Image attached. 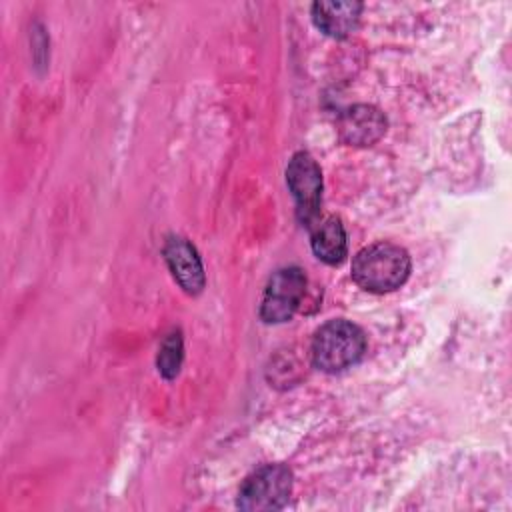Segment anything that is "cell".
Instances as JSON below:
<instances>
[{
	"instance_id": "cell-6",
	"label": "cell",
	"mask_w": 512,
	"mask_h": 512,
	"mask_svg": "<svg viewBox=\"0 0 512 512\" xmlns=\"http://www.w3.org/2000/svg\"><path fill=\"white\" fill-rule=\"evenodd\" d=\"M338 136L350 146H370L386 132L384 114L368 104H356L338 118Z\"/></svg>"
},
{
	"instance_id": "cell-7",
	"label": "cell",
	"mask_w": 512,
	"mask_h": 512,
	"mask_svg": "<svg viewBox=\"0 0 512 512\" xmlns=\"http://www.w3.org/2000/svg\"><path fill=\"white\" fill-rule=\"evenodd\" d=\"M164 256L174 278L188 294H198L204 288L202 262L194 246H190L184 238H170L164 246Z\"/></svg>"
},
{
	"instance_id": "cell-3",
	"label": "cell",
	"mask_w": 512,
	"mask_h": 512,
	"mask_svg": "<svg viewBox=\"0 0 512 512\" xmlns=\"http://www.w3.org/2000/svg\"><path fill=\"white\" fill-rule=\"evenodd\" d=\"M292 492V472L284 464H266L254 470L238 492V508L248 512L280 510Z\"/></svg>"
},
{
	"instance_id": "cell-10",
	"label": "cell",
	"mask_w": 512,
	"mask_h": 512,
	"mask_svg": "<svg viewBox=\"0 0 512 512\" xmlns=\"http://www.w3.org/2000/svg\"><path fill=\"white\" fill-rule=\"evenodd\" d=\"M182 362V338L178 334H172L164 340L158 354V370L166 378H174L180 370Z\"/></svg>"
},
{
	"instance_id": "cell-9",
	"label": "cell",
	"mask_w": 512,
	"mask_h": 512,
	"mask_svg": "<svg viewBox=\"0 0 512 512\" xmlns=\"http://www.w3.org/2000/svg\"><path fill=\"white\" fill-rule=\"evenodd\" d=\"M312 250L326 264H340L346 256V232L336 216H326L312 226Z\"/></svg>"
},
{
	"instance_id": "cell-5",
	"label": "cell",
	"mask_w": 512,
	"mask_h": 512,
	"mask_svg": "<svg viewBox=\"0 0 512 512\" xmlns=\"http://www.w3.org/2000/svg\"><path fill=\"white\" fill-rule=\"evenodd\" d=\"M286 182L296 200L298 218L310 224L318 216L322 198V172L308 152H296L286 168Z\"/></svg>"
},
{
	"instance_id": "cell-4",
	"label": "cell",
	"mask_w": 512,
	"mask_h": 512,
	"mask_svg": "<svg viewBox=\"0 0 512 512\" xmlns=\"http://www.w3.org/2000/svg\"><path fill=\"white\" fill-rule=\"evenodd\" d=\"M306 290V276L300 268L288 266L276 270L264 290L260 316L264 322H286L298 310Z\"/></svg>"
},
{
	"instance_id": "cell-8",
	"label": "cell",
	"mask_w": 512,
	"mask_h": 512,
	"mask_svg": "<svg viewBox=\"0 0 512 512\" xmlns=\"http://www.w3.org/2000/svg\"><path fill=\"white\" fill-rule=\"evenodd\" d=\"M360 2H316L312 6L314 24L332 38H346L360 22Z\"/></svg>"
},
{
	"instance_id": "cell-1",
	"label": "cell",
	"mask_w": 512,
	"mask_h": 512,
	"mask_svg": "<svg viewBox=\"0 0 512 512\" xmlns=\"http://www.w3.org/2000/svg\"><path fill=\"white\" fill-rule=\"evenodd\" d=\"M410 274V256L404 248L390 242H376L362 248L352 262L354 282L376 294L400 288Z\"/></svg>"
},
{
	"instance_id": "cell-2",
	"label": "cell",
	"mask_w": 512,
	"mask_h": 512,
	"mask_svg": "<svg viewBox=\"0 0 512 512\" xmlns=\"http://www.w3.org/2000/svg\"><path fill=\"white\" fill-rule=\"evenodd\" d=\"M364 350V332L348 320H330L320 326L310 346L314 366L324 372H342L354 366Z\"/></svg>"
}]
</instances>
